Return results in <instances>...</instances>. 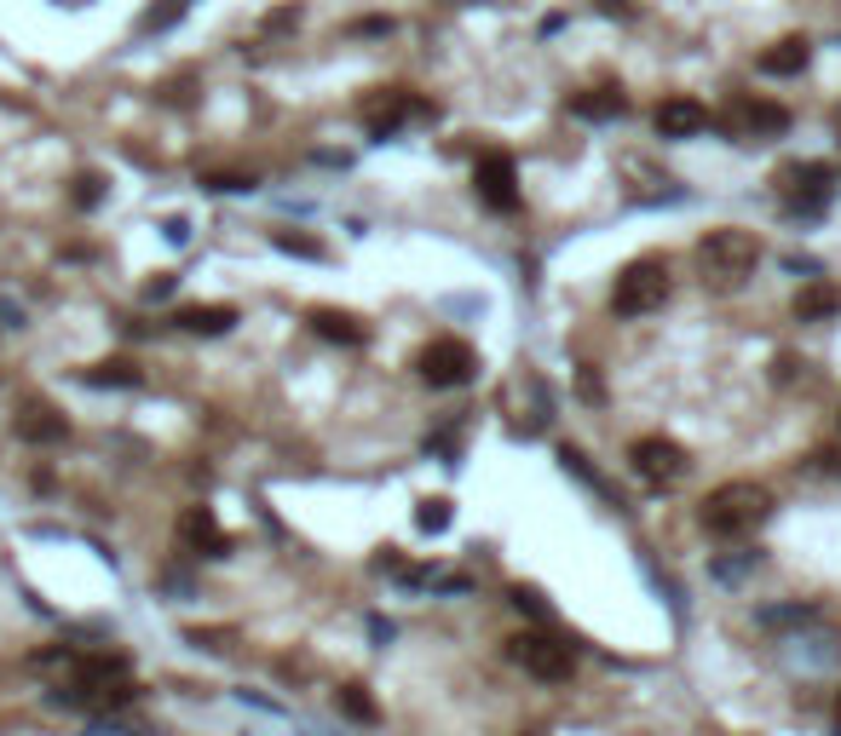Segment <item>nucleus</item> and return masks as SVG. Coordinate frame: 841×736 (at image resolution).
<instances>
[{"label":"nucleus","instance_id":"obj_12","mask_svg":"<svg viewBox=\"0 0 841 736\" xmlns=\"http://www.w3.org/2000/svg\"><path fill=\"white\" fill-rule=\"evenodd\" d=\"M784 127H790L784 105H767V98H738L732 105V133H744V138H778Z\"/></svg>","mask_w":841,"mask_h":736},{"label":"nucleus","instance_id":"obj_29","mask_svg":"<svg viewBox=\"0 0 841 736\" xmlns=\"http://www.w3.org/2000/svg\"><path fill=\"white\" fill-rule=\"evenodd\" d=\"M836 725H841V690H836Z\"/></svg>","mask_w":841,"mask_h":736},{"label":"nucleus","instance_id":"obj_3","mask_svg":"<svg viewBox=\"0 0 841 736\" xmlns=\"http://www.w3.org/2000/svg\"><path fill=\"white\" fill-rule=\"evenodd\" d=\"M663 299H669V271L657 259H634V265L617 271V289H611V311L617 317H651Z\"/></svg>","mask_w":841,"mask_h":736},{"label":"nucleus","instance_id":"obj_2","mask_svg":"<svg viewBox=\"0 0 841 736\" xmlns=\"http://www.w3.org/2000/svg\"><path fill=\"white\" fill-rule=\"evenodd\" d=\"M760 259V242L749 231H738V224H720V231H709L704 242H697V265H704V282H715V289H738Z\"/></svg>","mask_w":841,"mask_h":736},{"label":"nucleus","instance_id":"obj_24","mask_svg":"<svg viewBox=\"0 0 841 736\" xmlns=\"http://www.w3.org/2000/svg\"><path fill=\"white\" fill-rule=\"evenodd\" d=\"M75 201H82V208H98V201H105V179L82 173V179H75Z\"/></svg>","mask_w":841,"mask_h":736},{"label":"nucleus","instance_id":"obj_4","mask_svg":"<svg viewBox=\"0 0 841 736\" xmlns=\"http://www.w3.org/2000/svg\"><path fill=\"white\" fill-rule=\"evenodd\" d=\"M778 191H784V208L795 219H818L830 208V168L825 161H795V168L778 173Z\"/></svg>","mask_w":841,"mask_h":736},{"label":"nucleus","instance_id":"obj_19","mask_svg":"<svg viewBox=\"0 0 841 736\" xmlns=\"http://www.w3.org/2000/svg\"><path fill=\"white\" fill-rule=\"evenodd\" d=\"M82 380H87V385H115V392H133V385L145 380V375H138V363H127V357H110V363H93Z\"/></svg>","mask_w":841,"mask_h":736},{"label":"nucleus","instance_id":"obj_11","mask_svg":"<svg viewBox=\"0 0 841 736\" xmlns=\"http://www.w3.org/2000/svg\"><path fill=\"white\" fill-rule=\"evenodd\" d=\"M179 541H185L196 559H226L231 552V536L219 529V518L208 506H185V513H179Z\"/></svg>","mask_w":841,"mask_h":736},{"label":"nucleus","instance_id":"obj_9","mask_svg":"<svg viewBox=\"0 0 841 736\" xmlns=\"http://www.w3.org/2000/svg\"><path fill=\"white\" fill-rule=\"evenodd\" d=\"M17 438L35 443V449H52V443H64L70 438V420H64V408L47 403V397H24L17 403Z\"/></svg>","mask_w":841,"mask_h":736},{"label":"nucleus","instance_id":"obj_10","mask_svg":"<svg viewBox=\"0 0 841 736\" xmlns=\"http://www.w3.org/2000/svg\"><path fill=\"white\" fill-rule=\"evenodd\" d=\"M473 191L485 196L496 213H513V208H519V173H513V156H478V168H473Z\"/></svg>","mask_w":841,"mask_h":736},{"label":"nucleus","instance_id":"obj_13","mask_svg":"<svg viewBox=\"0 0 841 736\" xmlns=\"http://www.w3.org/2000/svg\"><path fill=\"white\" fill-rule=\"evenodd\" d=\"M651 127L663 133V138H697V133L709 127V110L697 105V98H663L657 115H651Z\"/></svg>","mask_w":841,"mask_h":736},{"label":"nucleus","instance_id":"obj_25","mask_svg":"<svg viewBox=\"0 0 841 736\" xmlns=\"http://www.w3.org/2000/svg\"><path fill=\"white\" fill-rule=\"evenodd\" d=\"M294 24H300V12L283 7V12H271V17H266V35H283V29H294Z\"/></svg>","mask_w":841,"mask_h":736},{"label":"nucleus","instance_id":"obj_20","mask_svg":"<svg viewBox=\"0 0 841 736\" xmlns=\"http://www.w3.org/2000/svg\"><path fill=\"white\" fill-rule=\"evenodd\" d=\"M334 708L346 713L352 725H375V720H380V708H375V697H369L364 685H340V690H334Z\"/></svg>","mask_w":841,"mask_h":736},{"label":"nucleus","instance_id":"obj_21","mask_svg":"<svg viewBox=\"0 0 841 736\" xmlns=\"http://www.w3.org/2000/svg\"><path fill=\"white\" fill-rule=\"evenodd\" d=\"M450 518H455V513H450V501H444V495H432V501H421V506H415V524L427 529V536H444Z\"/></svg>","mask_w":841,"mask_h":736},{"label":"nucleus","instance_id":"obj_27","mask_svg":"<svg viewBox=\"0 0 841 736\" xmlns=\"http://www.w3.org/2000/svg\"><path fill=\"white\" fill-rule=\"evenodd\" d=\"M513 604H519V610H531V616H543V599H536L531 587H519V592H513Z\"/></svg>","mask_w":841,"mask_h":736},{"label":"nucleus","instance_id":"obj_22","mask_svg":"<svg viewBox=\"0 0 841 736\" xmlns=\"http://www.w3.org/2000/svg\"><path fill=\"white\" fill-rule=\"evenodd\" d=\"M277 254H294V259H324V242H312V236H294V231H277Z\"/></svg>","mask_w":841,"mask_h":736},{"label":"nucleus","instance_id":"obj_23","mask_svg":"<svg viewBox=\"0 0 841 736\" xmlns=\"http://www.w3.org/2000/svg\"><path fill=\"white\" fill-rule=\"evenodd\" d=\"M559 461H565V473H571V478H583V483L594 489V495H599V489H606V483H599V473L588 466V455H583V449H559Z\"/></svg>","mask_w":841,"mask_h":736},{"label":"nucleus","instance_id":"obj_17","mask_svg":"<svg viewBox=\"0 0 841 736\" xmlns=\"http://www.w3.org/2000/svg\"><path fill=\"white\" fill-rule=\"evenodd\" d=\"M836 311H841V289H836V282H807V289L795 294V317L801 322H825Z\"/></svg>","mask_w":841,"mask_h":736},{"label":"nucleus","instance_id":"obj_1","mask_svg":"<svg viewBox=\"0 0 841 736\" xmlns=\"http://www.w3.org/2000/svg\"><path fill=\"white\" fill-rule=\"evenodd\" d=\"M772 513V495L760 483H720V489H709V501H704V529L709 536H720V541H732V536H749V529Z\"/></svg>","mask_w":841,"mask_h":736},{"label":"nucleus","instance_id":"obj_5","mask_svg":"<svg viewBox=\"0 0 841 736\" xmlns=\"http://www.w3.org/2000/svg\"><path fill=\"white\" fill-rule=\"evenodd\" d=\"M508 657L525 667L531 679H543V685L571 679V645L548 639V633H513V639H508Z\"/></svg>","mask_w":841,"mask_h":736},{"label":"nucleus","instance_id":"obj_18","mask_svg":"<svg viewBox=\"0 0 841 736\" xmlns=\"http://www.w3.org/2000/svg\"><path fill=\"white\" fill-rule=\"evenodd\" d=\"M185 334H231V322H236V311L231 305H185V311L173 317Z\"/></svg>","mask_w":841,"mask_h":736},{"label":"nucleus","instance_id":"obj_30","mask_svg":"<svg viewBox=\"0 0 841 736\" xmlns=\"http://www.w3.org/2000/svg\"><path fill=\"white\" fill-rule=\"evenodd\" d=\"M185 7H191V0H185Z\"/></svg>","mask_w":841,"mask_h":736},{"label":"nucleus","instance_id":"obj_7","mask_svg":"<svg viewBox=\"0 0 841 736\" xmlns=\"http://www.w3.org/2000/svg\"><path fill=\"white\" fill-rule=\"evenodd\" d=\"M473 368H478V357H473L467 340H432L427 352H421V380L427 385H467Z\"/></svg>","mask_w":841,"mask_h":736},{"label":"nucleus","instance_id":"obj_15","mask_svg":"<svg viewBox=\"0 0 841 736\" xmlns=\"http://www.w3.org/2000/svg\"><path fill=\"white\" fill-rule=\"evenodd\" d=\"M312 334H324L334 345H364L369 340V329L352 311H329V305H317V311H312Z\"/></svg>","mask_w":841,"mask_h":736},{"label":"nucleus","instance_id":"obj_26","mask_svg":"<svg viewBox=\"0 0 841 736\" xmlns=\"http://www.w3.org/2000/svg\"><path fill=\"white\" fill-rule=\"evenodd\" d=\"M357 35H392V17H364V24H352Z\"/></svg>","mask_w":841,"mask_h":736},{"label":"nucleus","instance_id":"obj_6","mask_svg":"<svg viewBox=\"0 0 841 736\" xmlns=\"http://www.w3.org/2000/svg\"><path fill=\"white\" fill-rule=\"evenodd\" d=\"M629 466H634V473L646 478V483H680L692 461H686V449H680L674 438H639V443L629 449Z\"/></svg>","mask_w":841,"mask_h":736},{"label":"nucleus","instance_id":"obj_28","mask_svg":"<svg viewBox=\"0 0 841 736\" xmlns=\"http://www.w3.org/2000/svg\"><path fill=\"white\" fill-rule=\"evenodd\" d=\"M818 461V473H830V478H841V455H836V449H825V455H813Z\"/></svg>","mask_w":841,"mask_h":736},{"label":"nucleus","instance_id":"obj_8","mask_svg":"<svg viewBox=\"0 0 841 736\" xmlns=\"http://www.w3.org/2000/svg\"><path fill=\"white\" fill-rule=\"evenodd\" d=\"M432 110L427 105H415L410 93H375L369 105H364V127H369V138H380V145H387V138L404 127V121H427Z\"/></svg>","mask_w":841,"mask_h":736},{"label":"nucleus","instance_id":"obj_16","mask_svg":"<svg viewBox=\"0 0 841 736\" xmlns=\"http://www.w3.org/2000/svg\"><path fill=\"white\" fill-rule=\"evenodd\" d=\"M807 58H813V47L801 35H784L772 52H760V75H801L807 70Z\"/></svg>","mask_w":841,"mask_h":736},{"label":"nucleus","instance_id":"obj_14","mask_svg":"<svg viewBox=\"0 0 841 736\" xmlns=\"http://www.w3.org/2000/svg\"><path fill=\"white\" fill-rule=\"evenodd\" d=\"M571 115L576 121H617V115H629V98L617 87H588L571 98Z\"/></svg>","mask_w":841,"mask_h":736}]
</instances>
